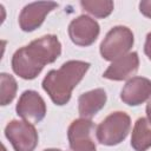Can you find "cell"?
<instances>
[{
	"mask_svg": "<svg viewBox=\"0 0 151 151\" xmlns=\"http://www.w3.org/2000/svg\"><path fill=\"white\" fill-rule=\"evenodd\" d=\"M15 111L17 114L24 120L32 124H38L46 116V104L37 91L26 90L20 96Z\"/></svg>",
	"mask_w": 151,
	"mask_h": 151,
	"instance_id": "ba28073f",
	"label": "cell"
},
{
	"mask_svg": "<svg viewBox=\"0 0 151 151\" xmlns=\"http://www.w3.org/2000/svg\"><path fill=\"white\" fill-rule=\"evenodd\" d=\"M139 11L140 13L151 19V0H143L139 2Z\"/></svg>",
	"mask_w": 151,
	"mask_h": 151,
	"instance_id": "2e32d148",
	"label": "cell"
},
{
	"mask_svg": "<svg viewBox=\"0 0 151 151\" xmlns=\"http://www.w3.org/2000/svg\"><path fill=\"white\" fill-rule=\"evenodd\" d=\"M18 85L17 80L13 76L8 73H1L0 74V103L2 106L8 105L12 103L17 94Z\"/></svg>",
	"mask_w": 151,
	"mask_h": 151,
	"instance_id": "9a60e30c",
	"label": "cell"
},
{
	"mask_svg": "<svg viewBox=\"0 0 151 151\" xmlns=\"http://www.w3.org/2000/svg\"><path fill=\"white\" fill-rule=\"evenodd\" d=\"M100 33L99 24L88 15H79L68 25V35L73 44L87 47L92 45Z\"/></svg>",
	"mask_w": 151,
	"mask_h": 151,
	"instance_id": "52a82bcc",
	"label": "cell"
},
{
	"mask_svg": "<svg viewBox=\"0 0 151 151\" xmlns=\"http://www.w3.org/2000/svg\"><path fill=\"white\" fill-rule=\"evenodd\" d=\"M61 54V44L57 35H42L17 50L12 57L13 72L25 80L39 76L45 65L54 63Z\"/></svg>",
	"mask_w": 151,
	"mask_h": 151,
	"instance_id": "6da1fadb",
	"label": "cell"
},
{
	"mask_svg": "<svg viewBox=\"0 0 151 151\" xmlns=\"http://www.w3.org/2000/svg\"><path fill=\"white\" fill-rule=\"evenodd\" d=\"M151 97V80L144 77H132L124 85L120 99L129 106H138Z\"/></svg>",
	"mask_w": 151,
	"mask_h": 151,
	"instance_id": "30bf717a",
	"label": "cell"
},
{
	"mask_svg": "<svg viewBox=\"0 0 151 151\" xmlns=\"http://www.w3.org/2000/svg\"><path fill=\"white\" fill-rule=\"evenodd\" d=\"M94 125L91 119L78 118L71 123L67 130V138L71 151H97L92 139Z\"/></svg>",
	"mask_w": 151,
	"mask_h": 151,
	"instance_id": "8992f818",
	"label": "cell"
},
{
	"mask_svg": "<svg viewBox=\"0 0 151 151\" xmlns=\"http://www.w3.org/2000/svg\"><path fill=\"white\" fill-rule=\"evenodd\" d=\"M131 127V118L126 112L116 111L110 113L96 127V137L98 142L106 146L120 144L129 134Z\"/></svg>",
	"mask_w": 151,
	"mask_h": 151,
	"instance_id": "3957f363",
	"label": "cell"
},
{
	"mask_svg": "<svg viewBox=\"0 0 151 151\" xmlns=\"http://www.w3.org/2000/svg\"><path fill=\"white\" fill-rule=\"evenodd\" d=\"M144 52H145L146 57L151 60V32H149L146 35L145 44H144Z\"/></svg>",
	"mask_w": 151,
	"mask_h": 151,
	"instance_id": "e0dca14e",
	"label": "cell"
},
{
	"mask_svg": "<svg viewBox=\"0 0 151 151\" xmlns=\"http://www.w3.org/2000/svg\"><path fill=\"white\" fill-rule=\"evenodd\" d=\"M107 96L104 88H94L78 98V111L81 118L91 119L106 104Z\"/></svg>",
	"mask_w": 151,
	"mask_h": 151,
	"instance_id": "7c38bea8",
	"label": "cell"
},
{
	"mask_svg": "<svg viewBox=\"0 0 151 151\" xmlns=\"http://www.w3.org/2000/svg\"><path fill=\"white\" fill-rule=\"evenodd\" d=\"M134 37L132 31L126 26H114L111 28L100 44V54L105 60L113 61L132 48Z\"/></svg>",
	"mask_w": 151,
	"mask_h": 151,
	"instance_id": "277c9868",
	"label": "cell"
},
{
	"mask_svg": "<svg viewBox=\"0 0 151 151\" xmlns=\"http://www.w3.org/2000/svg\"><path fill=\"white\" fill-rule=\"evenodd\" d=\"M5 136L14 151H34L39 139L34 125L24 119L11 120L5 127Z\"/></svg>",
	"mask_w": 151,
	"mask_h": 151,
	"instance_id": "5b68a950",
	"label": "cell"
},
{
	"mask_svg": "<svg viewBox=\"0 0 151 151\" xmlns=\"http://www.w3.org/2000/svg\"><path fill=\"white\" fill-rule=\"evenodd\" d=\"M58 7L53 1H38L26 5L19 15V26L24 32H33L41 26L45 17Z\"/></svg>",
	"mask_w": 151,
	"mask_h": 151,
	"instance_id": "9c48e42d",
	"label": "cell"
},
{
	"mask_svg": "<svg viewBox=\"0 0 151 151\" xmlns=\"http://www.w3.org/2000/svg\"><path fill=\"white\" fill-rule=\"evenodd\" d=\"M139 67V57L137 52H129L127 54L116 59L103 73V77L110 80H125L132 77Z\"/></svg>",
	"mask_w": 151,
	"mask_h": 151,
	"instance_id": "8fae6325",
	"label": "cell"
},
{
	"mask_svg": "<svg viewBox=\"0 0 151 151\" xmlns=\"http://www.w3.org/2000/svg\"><path fill=\"white\" fill-rule=\"evenodd\" d=\"M146 116H147V120L151 123V99L146 105Z\"/></svg>",
	"mask_w": 151,
	"mask_h": 151,
	"instance_id": "ac0fdd59",
	"label": "cell"
},
{
	"mask_svg": "<svg viewBox=\"0 0 151 151\" xmlns=\"http://www.w3.org/2000/svg\"><path fill=\"white\" fill-rule=\"evenodd\" d=\"M2 151H6V147H5L4 145H2Z\"/></svg>",
	"mask_w": 151,
	"mask_h": 151,
	"instance_id": "ffe728a7",
	"label": "cell"
},
{
	"mask_svg": "<svg viewBox=\"0 0 151 151\" xmlns=\"http://www.w3.org/2000/svg\"><path fill=\"white\" fill-rule=\"evenodd\" d=\"M44 151H63V150H60V149H46Z\"/></svg>",
	"mask_w": 151,
	"mask_h": 151,
	"instance_id": "d6986e66",
	"label": "cell"
},
{
	"mask_svg": "<svg viewBox=\"0 0 151 151\" xmlns=\"http://www.w3.org/2000/svg\"><path fill=\"white\" fill-rule=\"evenodd\" d=\"M131 146L136 151H146L151 147V123L146 118H138L131 134Z\"/></svg>",
	"mask_w": 151,
	"mask_h": 151,
	"instance_id": "4fadbf2b",
	"label": "cell"
},
{
	"mask_svg": "<svg viewBox=\"0 0 151 151\" xmlns=\"http://www.w3.org/2000/svg\"><path fill=\"white\" fill-rule=\"evenodd\" d=\"M90 63L83 60H68L60 68L51 70L42 80V88L51 100L59 106L66 105L72 96L73 88L81 81Z\"/></svg>",
	"mask_w": 151,
	"mask_h": 151,
	"instance_id": "7a4b0ae2",
	"label": "cell"
},
{
	"mask_svg": "<svg viewBox=\"0 0 151 151\" xmlns=\"http://www.w3.org/2000/svg\"><path fill=\"white\" fill-rule=\"evenodd\" d=\"M80 6L83 9L92 14L94 18L104 19L113 11V1L111 0H81Z\"/></svg>",
	"mask_w": 151,
	"mask_h": 151,
	"instance_id": "5bb4252c",
	"label": "cell"
}]
</instances>
